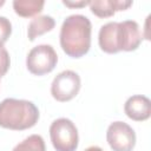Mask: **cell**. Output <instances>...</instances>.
Masks as SVG:
<instances>
[{"mask_svg":"<svg viewBox=\"0 0 151 151\" xmlns=\"http://www.w3.org/2000/svg\"><path fill=\"white\" fill-rule=\"evenodd\" d=\"M98 42L101 51L106 53L134 51L142 42L139 25L134 20L110 21L100 27Z\"/></svg>","mask_w":151,"mask_h":151,"instance_id":"obj_1","label":"cell"},{"mask_svg":"<svg viewBox=\"0 0 151 151\" xmlns=\"http://www.w3.org/2000/svg\"><path fill=\"white\" fill-rule=\"evenodd\" d=\"M91 21L83 14L68 15L60 28V46L72 58L85 55L91 47Z\"/></svg>","mask_w":151,"mask_h":151,"instance_id":"obj_2","label":"cell"},{"mask_svg":"<svg viewBox=\"0 0 151 151\" xmlns=\"http://www.w3.org/2000/svg\"><path fill=\"white\" fill-rule=\"evenodd\" d=\"M38 107L29 100L6 98L0 103V126L9 130H26L37 124Z\"/></svg>","mask_w":151,"mask_h":151,"instance_id":"obj_3","label":"cell"},{"mask_svg":"<svg viewBox=\"0 0 151 151\" xmlns=\"http://www.w3.org/2000/svg\"><path fill=\"white\" fill-rule=\"evenodd\" d=\"M50 137L57 151H76L78 147V130L67 118H58L51 124Z\"/></svg>","mask_w":151,"mask_h":151,"instance_id":"obj_4","label":"cell"},{"mask_svg":"<svg viewBox=\"0 0 151 151\" xmlns=\"http://www.w3.org/2000/svg\"><path fill=\"white\" fill-rule=\"evenodd\" d=\"M58 63V55L51 45L41 44L33 47L26 58V66L32 74L42 76L53 71Z\"/></svg>","mask_w":151,"mask_h":151,"instance_id":"obj_5","label":"cell"},{"mask_svg":"<svg viewBox=\"0 0 151 151\" xmlns=\"http://www.w3.org/2000/svg\"><path fill=\"white\" fill-rule=\"evenodd\" d=\"M81 86L80 77L71 70H65L57 74L51 85V94L58 101H68L73 99Z\"/></svg>","mask_w":151,"mask_h":151,"instance_id":"obj_6","label":"cell"},{"mask_svg":"<svg viewBox=\"0 0 151 151\" xmlns=\"http://www.w3.org/2000/svg\"><path fill=\"white\" fill-rule=\"evenodd\" d=\"M106 140L113 151H132L136 144V133L129 124L113 122L107 127Z\"/></svg>","mask_w":151,"mask_h":151,"instance_id":"obj_7","label":"cell"},{"mask_svg":"<svg viewBox=\"0 0 151 151\" xmlns=\"http://www.w3.org/2000/svg\"><path fill=\"white\" fill-rule=\"evenodd\" d=\"M124 111L126 116L132 120H136V122L146 120L151 114L150 99L142 94L132 96L125 101Z\"/></svg>","mask_w":151,"mask_h":151,"instance_id":"obj_8","label":"cell"},{"mask_svg":"<svg viewBox=\"0 0 151 151\" xmlns=\"http://www.w3.org/2000/svg\"><path fill=\"white\" fill-rule=\"evenodd\" d=\"M90 9L99 18L112 17L117 11H124L132 5L130 0H93L90 1Z\"/></svg>","mask_w":151,"mask_h":151,"instance_id":"obj_9","label":"cell"},{"mask_svg":"<svg viewBox=\"0 0 151 151\" xmlns=\"http://www.w3.org/2000/svg\"><path fill=\"white\" fill-rule=\"evenodd\" d=\"M54 26H55V21L51 15H38V17H34L28 24V28H27L28 39L31 41H33L39 35L52 31L54 28Z\"/></svg>","mask_w":151,"mask_h":151,"instance_id":"obj_10","label":"cell"},{"mask_svg":"<svg viewBox=\"0 0 151 151\" xmlns=\"http://www.w3.org/2000/svg\"><path fill=\"white\" fill-rule=\"evenodd\" d=\"M45 1L42 0H14L13 8L20 17L28 18L40 13L44 8Z\"/></svg>","mask_w":151,"mask_h":151,"instance_id":"obj_11","label":"cell"},{"mask_svg":"<svg viewBox=\"0 0 151 151\" xmlns=\"http://www.w3.org/2000/svg\"><path fill=\"white\" fill-rule=\"evenodd\" d=\"M12 151H46V146L40 134H31L15 145Z\"/></svg>","mask_w":151,"mask_h":151,"instance_id":"obj_12","label":"cell"},{"mask_svg":"<svg viewBox=\"0 0 151 151\" xmlns=\"http://www.w3.org/2000/svg\"><path fill=\"white\" fill-rule=\"evenodd\" d=\"M12 33V24L6 18L0 15V45H4V42L7 41Z\"/></svg>","mask_w":151,"mask_h":151,"instance_id":"obj_13","label":"cell"},{"mask_svg":"<svg viewBox=\"0 0 151 151\" xmlns=\"http://www.w3.org/2000/svg\"><path fill=\"white\" fill-rule=\"evenodd\" d=\"M11 65V59L7 50L4 47V45H0V78L4 77Z\"/></svg>","mask_w":151,"mask_h":151,"instance_id":"obj_14","label":"cell"},{"mask_svg":"<svg viewBox=\"0 0 151 151\" xmlns=\"http://www.w3.org/2000/svg\"><path fill=\"white\" fill-rule=\"evenodd\" d=\"M63 4L67 7H84L86 5L90 4V1H85V0H81V1H66L64 0Z\"/></svg>","mask_w":151,"mask_h":151,"instance_id":"obj_15","label":"cell"},{"mask_svg":"<svg viewBox=\"0 0 151 151\" xmlns=\"http://www.w3.org/2000/svg\"><path fill=\"white\" fill-rule=\"evenodd\" d=\"M84 151H104L101 147H99V146H96V145H93V146H88L87 149H85Z\"/></svg>","mask_w":151,"mask_h":151,"instance_id":"obj_16","label":"cell"},{"mask_svg":"<svg viewBox=\"0 0 151 151\" xmlns=\"http://www.w3.org/2000/svg\"><path fill=\"white\" fill-rule=\"evenodd\" d=\"M4 4H5V0H0V7H1Z\"/></svg>","mask_w":151,"mask_h":151,"instance_id":"obj_17","label":"cell"}]
</instances>
